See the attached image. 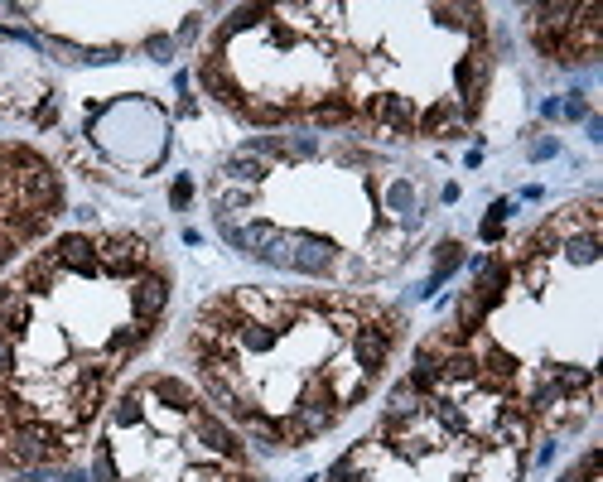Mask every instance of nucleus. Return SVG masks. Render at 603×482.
Segmentation results:
<instances>
[{
	"label": "nucleus",
	"mask_w": 603,
	"mask_h": 482,
	"mask_svg": "<svg viewBox=\"0 0 603 482\" xmlns=\"http://www.w3.org/2000/svg\"><path fill=\"white\" fill-rule=\"evenodd\" d=\"M266 266L275 270H300V275H329L338 266V246L329 237H314V232H285L280 227V237L266 246V256H261Z\"/></svg>",
	"instance_id": "1"
},
{
	"label": "nucleus",
	"mask_w": 603,
	"mask_h": 482,
	"mask_svg": "<svg viewBox=\"0 0 603 482\" xmlns=\"http://www.w3.org/2000/svg\"><path fill=\"white\" fill-rule=\"evenodd\" d=\"M97 270L107 275H121V280H136L140 270H150V246L131 232H111V237H97Z\"/></svg>",
	"instance_id": "2"
},
{
	"label": "nucleus",
	"mask_w": 603,
	"mask_h": 482,
	"mask_svg": "<svg viewBox=\"0 0 603 482\" xmlns=\"http://www.w3.org/2000/svg\"><path fill=\"white\" fill-rule=\"evenodd\" d=\"M198 87H203L213 102H222L227 111H242V107H247V87L237 82V73H232L227 54H208L203 63H198Z\"/></svg>",
	"instance_id": "3"
},
{
	"label": "nucleus",
	"mask_w": 603,
	"mask_h": 482,
	"mask_svg": "<svg viewBox=\"0 0 603 482\" xmlns=\"http://www.w3.org/2000/svg\"><path fill=\"white\" fill-rule=\"evenodd\" d=\"M193 434H198V444H203L208 454L227 458V463H242V458H247V449H242V434L227 425V420H218L213 410H198V415H193Z\"/></svg>",
	"instance_id": "4"
},
{
	"label": "nucleus",
	"mask_w": 603,
	"mask_h": 482,
	"mask_svg": "<svg viewBox=\"0 0 603 482\" xmlns=\"http://www.w3.org/2000/svg\"><path fill=\"white\" fill-rule=\"evenodd\" d=\"M169 309V275L165 270H140L131 280V314L136 323H155Z\"/></svg>",
	"instance_id": "5"
},
{
	"label": "nucleus",
	"mask_w": 603,
	"mask_h": 482,
	"mask_svg": "<svg viewBox=\"0 0 603 482\" xmlns=\"http://www.w3.org/2000/svg\"><path fill=\"white\" fill-rule=\"evenodd\" d=\"M521 468H526V454L517 449H488V454L473 458V473L468 482H521Z\"/></svg>",
	"instance_id": "6"
},
{
	"label": "nucleus",
	"mask_w": 603,
	"mask_h": 482,
	"mask_svg": "<svg viewBox=\"0 0 603 482\" xmlns=\"http://www.w3.org/2000/svg\"><path fill=\"white\" fill-rule=\"evenodd\" d=\"M34 323V299L20 285H0V333L20 343V333H29Z\"/></svg>",
	"instance_id": "7"
},
{
	"label": "nucleus",
	"mask_w": 603,
	"mask_h": 482,
	"mask_svg": "<svg viewBox=\"0 0 603 482\" xmlns=\"http://www.w3.org/2000/svg\"><path fill=\"white\" fill-rule=\"evenodd\" d=\"M54 261L63 270H73V275H92L97 270V241L83 237V232H63L54 241Z\"/></svg>",
	"instance_id": "8"
},
{
	"label": "nucleus",
	"mask_w": 603,
	"mask_h": 482,
	"mask_svg": "<svg viewBox=\"0 0 603 482\" xmlns=\"http://www.w3.org/2000/svg\"><path fill=\"white\" fill-rule=\"evenodd\" d=\"M242 439H247L256 454H280V449H285V429H280V420L266 415V410H251L247 420H242Z\"/></svg>",
	"instance_id": "9"
},
{
	"label": "nucleus",
	"mask_w": 603,
	"mask_h": 482,
	"mask_svg": "<svg viewBox=\"0 0 603 482\" xmlns=\"http://www.w3.org/2000/svg\"><path fill=\"white\" fill-rule=\"evenodd\" d=\"M353 116H357V102L343 97V92H329V97H319V102L309 107V121L324 126V131H329V126H348Z\"/></svg>",
	"instance_id": "10"
},
{
	"label": "nucleus",
	"mask_w": 603,
	"mask_h": 482,
	"mask_svg": "<svg viewBox=\"0 0 603 482\" xmlns=\"http://www.w3.org/2000/svg\"><path fill=\"white\" fill-rule=\"evenodd\" d=\"M150 396H155V401H165L169 410H184V415H198V410H203L198 396H193V386L174 381V376H155V381H150Z\"/></svg>",
	"instance_id": "11"
},
{
	"label": "nucleus",
	"mask_w": 603,
	"mask_h": 482,
	"mask_svg": "<svg viewBox=\"0 0 603 482\" xmlns=\"http://www.w3.org/2000/svg\"><path fill=\"white\" fill-rule=\"evenodd\" d=\"M275 343H280V333L266 328V323L242 319L237 328H232V357H237V352H271Z\"/></svg>",
	"instance_id": "12"
},
{
	"label": "nucleus",
	"mask_w": 603,
	"mask_h": 482,
	"mask_svg": "<svg viewBox=\"0 0 603 482\" xmlns=\"http://www.w3.org/2000/svg\"><path fill=\"white\" fill-rule=\"evenodd\" d=\"M58 275H63V266L54 261V251H44V256H34V261L20 270V280H15V285H20L25 295H39V290H49V285H54Z\"/></svg>",
	"instance_id": "13"
},
{
	"label": "nucleus",
	"mask_w": 603,
	"mask_h": 482,
	"mask_svg": "<svg viewBox=\"0 0 603 482\" xmlns=\"http://www.w3.org/2000/svg\"><path fill=\"white\" fill-rule=\"evenodd\" d=\"M459 266H464V246H459V241H439V246H435V275H430V285H425L420 295L439 290V285H444V280H449Z\"/></svg>",
	"instance_id": "14"
},
{
	"label": "nucleus",
	"mask_w": 603,
	"mask_h": 482,
	"mask_svg": "<svg viewBox=\"0 0 603 482\" xmlns=\"http://www.w3.org/2000/svg\"><path fill=\"white\" fill-rule=\"evenodd\" d=\"M275 150H280V160H314L319 155V135H275Z\"/></svg>",
	"instance_id": "15"
},
{
	"label": "nucleus",
	"mask_w": 603,
	"mask_h": 482,
	"mask_svg": "<svg viewBox=\"0 0 603 482\" xmlns=\"http://www.w3.org/2000/svg\"><path fill=\"white\" fill-rule=\"evenodd\" d=\"M386 208H391L396 217H406V227H415V222H420V213H415V188L406 184V179H396V184H391V193H386Z\"/></svg>",
	"instance_id": "16"
},
{
	"label": "nucleus",
	"mask_w": 603,
	"mask_h": 482,
	"mask_svg": "<svg viewBox=\"0 0 603 482\" xmlns=\"http://www.w3.org/2000/svg\"><path fill=\"white\" fill-rule=\"evenodd\" d=\"M111 425L116 429H126V425H140V396L131 391V396H121L116 401V410H111Z\"/></svg>",
	"instance_id": "17"
},
{
	"label": "nucleus",
	"mask_w": 603,
	"mask_h": 482,
	"mask_svg": "<svg viewBox=\"0 0 603 482\" xmlns=\"http://www.w3.org/2000/svg\"><path fill=\"white\" fill-rule=\"evenodd\" d=\"M145 54L155 58V63H174V54H179V39H169V34H150V39H145Z\"/></svg>",
	"instance_id": "18"
},
{
	"label": "nucleus",
	"mask_w": 603,
	"mask_h": 482,
	"mask_svg": "<svg viewBox=\"0 0 603 482\" xmlns=\"http://www.w3.org/2000/svg\"><path fill=\"white\" fill-rule=\"evenodd\" d=\"M15 367H20L15 362V338L0 333V386H15Z\"/></svg>",
	"instance_id": "19"
},
{
	"label": "nucleus",
	"mask_w": 603,
	"mask_h": 482,
	"mask_svg": "<svg viewBox=\"0 0 603 482\" xmlns=\"http://www.w3.org/2000/svg\"><path fill=\"white\" fill-rule=\"evenodd\" d=\"M92 478H97V482H116V458H111L107 444H97V454H92Z\"/></svg>",
	"instance_id": "20"
},
{
	"label": "nucleus",
	"mask_w": 603,
	"mask_h": 482,
	"mask_svg": "<svg viewBox=\"0 0 603 482\" xmlns=\"http://www.w3.org/2000/svg\"><path fill=\"white\" fill-rule=\"evenodd\" d=\"M555 116H565V121H589V102H584V92H570V102L555 111Z\"/></svg>",
	"instance_id": "21"
},
{
	"label": "nucleus",
	"mask_w": 603,
	"mask_h": 482,
	"mask_svg": "<svg viewBox=\"0 0 603 482\" xmlns=\"http://www.w3.org/2000/svg\"><path fill=\"white\" fill-rule=\"evenodd\" d=\"M189 198H193V179L189 174H179L174 188H169V203H174V208H189Z\"/></svg>",
	"instance_id": "22"
},
{
	"label": "nucleus",
	"mask_w": 603,
	"mask_h": 482,
	"mask_svg": "<svg viewBox=\"0 0 603 482\" xmlns=\"http://www.w3.org/2000/svg\"><path fill=\"white\" fill-rule=\"evenodd\" d=\"M555 150H560V145H555L550 135H541V140H531V145H526V155H531V160H550Z\"/></svg>",
	"instance_id": "23"
},
{
	"label": "nucleus",
	"mask_w": 603,
	"mask_h": 482,
	"mask_svg": "<svg viewBox=\"0 0 603 482\" xmlns=\"http://www.w3.org/2000/svg\"><path fill=\"white\" fill-rule=\"evenodd\" d=\"M15 251H20V246H15V241L5 237V227H0V266H5V261H10V256H15Z\"/></svg>",
	"instance_id": "24"
},
{
	"label": "nucleus",
	"mask_w": 603,
	"mask_h": 482,
	"mask_svg": "<svg viewBox=\"0 0 603 482\" xmlns=\"http://www.w3.org/2000/svg\"><path fill=\"white\" fill-rule=\"evenodd\" d=\"M584 131H589V140H603V121H599V116H589V121H584Z\"/></svg>",
	"instance_id": "25"
},
{
	"label": "nucleus",
	"mask_w": 603,
	"mask_h": 482,
	"mask_svg": "<svg viewBox=\"0 0 603 482\" xmlns=\"http://www.w3.org/2000/svg\"><path fill=\"white\" fill-rule=\"evenodd\" d=\"M502 237V222H483V241H497Z\"/></svg>",
	"instance_id": "26"
}]
</instances>
